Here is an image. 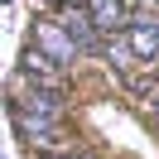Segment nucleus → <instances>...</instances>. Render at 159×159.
I'll list each match as a JSON object with an SVG mask.
<instances>
[{"instance_id":"3","label":"nucleus","mask_w":159,"mask_h":159,"mask_svg":"<svg viewBox=\"0 0 159 159\" xmlns=\"http://www.w3.org/2000/svg\"><path fill=\"white\" fill-rule=\"evenodd\" d=\"M125 39H130V48H135V58H140V63H154V58H159V15H154V10L130 15Z\"/></svg>"},{"instance_id":"8","label":"nucleus","mask_w":159,"mask_h":159,"mask_svg":"<svg viewBox=\"0 0 159 159\" xmlns=\"http://www.w3.org/2000/svg\"><path fill=\"white\" fill-rule=\"evenodd\" d=\"M154 120H159V97H154Z\"/></svg>"},{"instance_id":"1","label":"nucleus","mask_w":159,"mask_h":159,"mask_svg":"<svg viewBox=\"0 0 159 159\" xmlns=\"http://www.w3.org/2000/svg\"><path fill=\"white\" fill-rule=\"evenodd\" d=\"M10 120H15V130H20V140L68 154V135H63V92L34 87L29 77L15 72V82H10Z\"/></svg>"},{"instance_id":"2","label":"nucleus","mask_w":159,"mask_h":159,"mask_svg":"<svg viewBox=\"0 0 159 159\" xmlns=\"http://www.w3.org/2000/svg\"><path fill=\"white\" fill-rule=\"evenodd\" d=\"M34 48H39L43 58H53L58 68H72V63L82 58V48L72 43V34L63 29L58 20H34Z\"/></svg>"},{"instance_id":"4","label":"nucleus","mask_w":159,"mask_h":159,"mask_svg":"<svg viewBox=\"0 0 159 159\" xmlns=\"http://www.w3.org/2000/svg\"><path fill=\"white\" fill-rule=\"evenodd\" d=\"M58 24L72 34V43L82 48V58H92V53L101 48V34H97V24H92V15L82 10V5H63V10H58Z\"/></svg>"},{"instance_id":"5","label":"nucleus","mask_w":159,"mask_h":159,"mask_svg":"<svg viewBox=\"0 0 159 159\" xmlns=\"http://www.w3.org/2000/svg\"><path fill=\"white\" fill-rule=\"evenodd\" d=\"M82 10L92 15L97 34H111V39H116V29L125 34V24H130V15H125V0H87Z\"/></svg>"},{"instance_id":"7","label":"nucleus","mask_w":159,"mask_h":159,"mask_svg":"<svg viewBox=\"0 0 159 159\" xmlns=\"http://www.w3.org/2000/svg\"><path fill=\"white\" fill-rule=\"evenodd\" d=\"M43 159H92V154H72L68 149V154H43Z\"/></svg>"},{"instance_id":"6","label":"nucleus","mask_w":159,"mask_h":159,"mask_svg":"<svg viewBox=\"0 0 159 159\" xmlns=\"http://www.w3.org/2000/svg\"><path fill=\"white\" fill-rule=\"evenodd\" d=\"M106 58L116 63L120 72H130V68H135V48H130V39H125V34H116V39H111V48H106Z\"/></svg>"}]
</instances>
